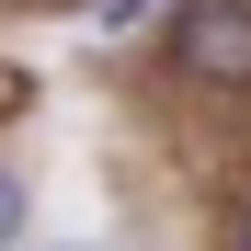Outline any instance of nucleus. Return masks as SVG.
<instances>
[{"label": "nucleus", "instance_id": "obj_1", "mask_svg": "<svg viewBox=\"0 0 251 251\" xmlns=\"http://www.w3.org/2000/svg\"><path fill=\"white\" fill-rule=\"evenodd\" d=\"M160 69L205 103H251V0H172Z\"/></svg>", "mask_w": 251, "mask_h": 251}, {"label": "nucleus", "instance_id": "obj_2", "mask_svg": "<svg viewBox=\"0 0 251 251\" xmlns=\"http://www.w3.org/2000/svg\"><path fill=\"white\" fill-rule=\"evenodd\" d=\"M23 217H34V183L12 172V160H0V251H12V240H23Z\"/></svg>", "mask_w": 251, "mask_h": 251}, {"label": "nucleus", "instance_id": "obj_3", "mask_svg": "<svg viewBox=\"0 0 251 251\" xmlns=\"http://www.w3.org/2000/svg\"><path fill=\"white\" fill-rule=\"evenodd\" d=\"M92 12H103V23H114V34H137V23H149V12H160V0H92Z\"/></svg>", "mask_w": 251, "mask_h": 251}, {"label": "nucleus", "instance_id": "obj_4", "mask_svg": "<svg viewBox=\"0 0 251 251\" xmlns=\"http://www.w3.org/2000/svg\"><path fill=\"white\" fill-rule=\"evenodd\" d=\"M228 251H251V194H240V205H228Z\"/></svg>", "mask_w": 251, "mask_h": 251}, {"label": "nucleus", "instance_id": "obj_5", "mask_svg": "<svg viewBox=\"0 0 251 251\" xmlns=\"http://www.w3.org/2000/svg\"><path fill=\"white\" fill-rule=\"evenodd\" d=\"M0 12H92V0H0Z\"/></svg>", "mask_w": 251, "mask_h": 251}]
</instances>
